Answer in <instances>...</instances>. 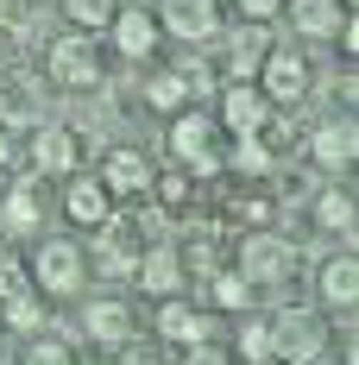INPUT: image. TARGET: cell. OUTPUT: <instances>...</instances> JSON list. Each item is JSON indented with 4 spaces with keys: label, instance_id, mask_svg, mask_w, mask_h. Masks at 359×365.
Listing matches in <instances>:
<instances>
[{
    "label": "cell",
    "instance_id": "1",
    "mask_svg": "<svg viewBox=\"0 0 359 365\" xmlns=\"http://www.w3.org/2000/svg\"><path fill=\"white\" fill-rule=\"evenodd\" d=\"M240 277H246L252 290H271V284H290L296 277V246H290L284 233H271V227H258L240 240V264H233Z\"/></svg>",
    "mask_w": 359,
    "mask_h": 365
},
{
    "label": "cell",
    "instance_id": "2",
    "mask_svg": "<svg viewBox=\"0 0 359 365\" xmlns=\"http://www.w3.org/2000/svg\"><path fill=\"white\" fill-rule=\"evenodd\" d=\"M215 120H208V113H189L183 108L177 120H171V151H177V164H183V177H215L221 170V145H215Z\"/></svg>",
    "mask_w": 359,
    "mask_h": 365
},
{
    "label": "cell",
    "instance_id": "3",
    "mask_svg": "<svg viewBox=\"0 0 359 365\" xmlns=\"http://www.w3.org/2000/svg\"><path fill=\"white\" fill-rule=\"evenodd\" d=\"M44 70H51L57 88H95V82H101V51H95L89 32H64V38H51Z\"/></svg>",
    "mask_w": 359,
    "mask_h": 365
},
{
    "label": "cell",
    "instance_id": "4",
    "mask_svg": "<svg viewBox=\"0 0 359 365\" xmlns=\"http://www.w3.org/2000/svg\"><path fill=\"white\" fill-rule=\"evenodd\" d=\"M26 271H32V290L70 296V290H82L89 258H82V246H76V240H38V258L26 264Z\"/></svg>",
    "mask_w": 359,
    "mask_h": 365
},
{
    "label": "cell",
    "instance_id": "5",
    "mask_svg": "<svg viewBox=\"0 0 359 365\" xmlns=\"http://www.w3.org/2000/svg\"><path fill=\"white\" fill-rule=\"evenodd\" d=\"M309 57L303 51H265V63H258V95L271 101V108H296V101H309Z\"/></svg>",
    "mask_w": 359,
    "mask_h": 365
},
{
    "label": "cell",
    "instance_id": "6",
    "mask_svg": "<svg viewBox=\"0 0 359 365\" xmlns=\"http://www.w3.org/2000/svg\"><path fill=\"white\" fill-rule=\"evenodd\" d=\"M271 334H278V359L284 365H309V359H322V346H328V322L315 309H278Z\"/></svg>",
    "mask_w": 359,
    "mask_h": 365
},
{
    "label": "cell",
    "instance_id": "7",
    "mask_svg": "<svg viewBox=\"0 0 359 365\" xmlns=\"http://www.w3.org/2000/svg\"><path fill=\"white\" fill-rule=\"evenodd\" d=\"M158 32L183 38V44H208V38L221 32V13H215V0H164Z\"/></svg>",
    "mask_w": 359,
    "mask_h": 365
},
{
    "label": "cell",
    "instance_id": "8",
    "mask_svg": "<svg viewBox=\"0 0 359 365\" xmlns=\"http://www.w3.org/2000/svg\"><path fill=\"white\" fill-rule=\"evenodd\" d=\"M309 158L322 164L328 177H347V170H353V158H359V133H353V120H322V126L309 133Z\"/></svg>",
    "mask_w": 359,
    "mask_h": 365
},
{
    "label": "cell",
    "instance_id": "9",
    "mask_svg": "<svg viewBox=\"0 0 359 365\" xmlns=\"http://www.w3.org/2000/svg\"><path fill=\"white\" fill-rule=\"evenodd\" d=\"M265 120H271V101L258 95V82H227V95H221V120H215L221 133L240 139V133H258Z\"/></svg>",
    "mask_w": 359,
    "mask_h": 365
},
{
    "label": "cell",
    "instance_id": "10",
    "mask_svg": "<svg viewBox=\"0 0 359 365\" xmlns=\"http://www.w3.org/2000/svg\"><path fill=\"white\" fill-rule=\"evenodd\" d=\"M133 277H139V290L145 296H177L183 290V252L177 246H145L139 252V264H133Z\"/></svg>",
    "mask_w": 359,
    "mask_h": 365
},
{
    "label": "cell",
    "instance_id": "11",
    "mask_svg": "<svg viewBox=\"0 0 359 365\" xmlns=\"http://www.w3.org/2000/svg\"><path fill=\"white\" fill-rule=\"evenodd\" d=\"M158 334H164L171 346H202V340H215V322H208L202 309H189L183 296H164V302H158Z\"/></svg>",
    "mask_w": 359,
    "mask_h": 365
},
{
    "label": "cell",
    "instance_id": "12",
    "mask_svg": "<svg viewBox=\"0 0 359 365\" xmlns=\"http://www.w3.org/2000/svg\"><path fill=\"white\" fill-rule=\"evenodd\" d=\"M113 51H120V57H133V63H145V57H151V51H158V13H145V6H126V13H113Z\"/></svg>",
    "mask_w": 359,
    "mask_h": 365
},
{
    "label": "cell",
    "instance_id": "13",
    "mask_svg": "<svg viewBox=\"0 0 359 365\" xmlns=\"http://www.w3.org/2000/svg\"><path fill=\"white\" fill-rule=\"evenodd\" d=\"M32 170L38 177H70L76 170V133L70 126H38L32 133Z\"/></svg>",
    "mask_w": 359,
    "mask_h": 365
},
{
    "label": "cell",
    "instance_id": "14",
    "mask_svg": "<svg viewBox=\"0 0 359 365\" xmlns=\"http://www.w3.org/2000/svg\"><path fill=\"white\" fill-rule=\"evenodd\" d=\"M101 271H133L139 264V220L126 215H108L101 220V252H95Z\"/></svg>",
    "mask_w": 359,
    "mask_h": 365
},
{
    "label": "cell",
    "instance_id": "15",
    "mask_svg": "<svg viewBox=\"0 0 359 365\" xmlns=\"http://www.w3.org/2000/svg\"><path fill=\"white\" fill-rule=\"evenodd\" d=\"M82 334H89V340H101V346H126V340H133V309H126V302H89V309H82Z\"/></svg>",
    "mask_w": 359,
    "mask_h": 365
},
{
    "label": "cell",
    "instance_id": "16",
    "mask_svg": "<svg viewBox=\"0 0 359 365\" xmlns=\"http://www.w3.org/2000/svg\"><path fill=\"white\" fill-rule=\"evenodd\" d=\"M64 215L76 220V227H101V220L113 215V195L101 177H76L70 189H64Z\"/></svg>",
    "mask_w": 359,
    "mask_h": 365
},
{
    "label": "cell",
    "instance_id": "17",
    "mask_svg": "<svg viewBox=\"0 0 359 365\" xmlns=\"http://www.w3.org/2000/svg\"><path fill=\"white\" fill-rule=\"evenodd\" d=\"M101 182H108V195H145V189H151V164H145V151H133V145L108 151Z\"/></svg>",
    "mask_w": 359,
    "mask_h": 365
},
{
    "label": "cell",
    "instance_id": "18",
    "mask_svg": "<svg viewBox=\"0 0 359 365\" xmlns=\"http://www.w3.org/2000/svg\"><path fill=\"white\" fill-rule=\"evenodd\" d=\"M315 290H322L328 309H353L359 302V258L353 252H334L322 264V284H315Z\"/></svg>",
    "mask_w": 359,
    "mask_h": 365
},
{
    "label": "cell",
    "instance_id": "19",
    "mask_svg": "<svg viewBox=\"0 0 359 365\" xmlns=\"http://www.w3.org/2000/svg\"><path fill=\"white\" fill-rule=\"evenodd\" d=\"M38 182H13L0 195V233H38Z\"/></svg>",
    "mask_w": 359,
    "mask_h": 365
},
{
    "label": "cell",
    "instance_id": "20",
    "mask_svg": "<svg viewBox=\"0 0 359 365\" xmlns=\"http://www.w3.org/2000/svg\"><path fill=\"white\" fill-rule=\"evenodd\" d=\"M265 51H271V32L246 19V32H233V63H227V76H233V82H258V63H265Z\"/></svg>",
    "mask_w": 359,
    "mask_h": 365
},
{
    "label": "cell",
    "instance_id": "21",
    "mask_svg": "<svg viewBox=\"0 0 359 365\" xmlns=\"http://www.w3.org/2000/svg\"><path fill=\"white\" fill-rule=\"evenodd\" d=\"M284 6H290V32L334 38V26H340V0H284Z\"/></svg>",
    "mask_w": 359,
    "mask_h": 365
},
{
    "label": "cell",
    "instance_id": "22",
    "mask_svg": "<svg viewBox=\"0 0 359 365\" xmlns=\"http://www.w3.org/2000/svg\"><path fill=\"white\" fill-rule=\"evenodd\" d=\"M315 220H322V233H353L359 227V208H353V189L347 182H334L315 195Z\"/></svg>",
    "mask_w": 359,
    "mask_h": 365
},
{
    "label": "cell",
    "instance_id": "23",
    "mask_svg": "<svg viewBox=\"0 0 359 365\" xmlns=\"http://www.w3.org/2000/svg\"><path fill=\"white\" fill-rule=\"evenodd\" d=\"M240 359H246V365H271V359H278L271 315H246V322H240Z\"/></svg>",
    "mask_w": 359,
    "mask_h": 365
},
{
    "label": "cell",
    "instance_id": "24",
    "mask_svg": "<svg viewBox=\"0 0 359 365\" xmlns=\"http://www.w3.org/2000/svg\"><path fill=\"white\" fill-rule=\"evenodd\" d=\"M113 13H120V6H113V0H64V19H70L76 32H108L113 26Z\"/></svg>",
    "mask_w": 359,
    "mask_h": 365
},
{
    "label": "cell",
    "instance_id": "25",
    "mask_svg": "<svg viewBox=\"0 0 359 365\" xmlns=\"http://www.w3.org/2000/svg\"><path fill=\"white\" fill-rule=\"evenodd\" d=\"M145 101L164 108V113H183V108H189V82H183L177 70H158L151 82H145Z\"/></svg>",
    "mask_w": 359,
    "mask_h": 365
},
{
    "label": "cell",
    "instance_id": "26",
    "mask_svg": "<svg viewBox=\"0 0 359 365\" xmlns=\"http://www.w3.org/2000/svg\"><path fill=\"white\" fill-rule=\"evenodd\" d=\"M0 315H6V328H13V334H38V328H44V302H38V290L6 296V302H0Z\"/></svg>",
    "mask_w": 359,
    "mask_h": 365
},
{
    "label": "cell",
    "instance_id": "27",
    "mask_svg": "<svg viewBox=\"0 0 359 365\" xmlns=\"http://www.w3.org/2000/svg\"><path fill=\"white\" fill-rule=\"evenodd\" d=\"M145 195H158V208H164V215H183V208L196 202V177H183V170L151 177V189H145Z\"/></svg>",
    "mask_w": 359,
    "mask_h": 365
},
{
    "label": "cell",
    "instance_id": "28",
    "mask_svg": "<svg viewBox=\"0 0 359 365\" xmlns=\"http://www.w3.org/2000/svg\"><path fill=\"white\" fill-rule=\"evenodd\" d=\"M227 164H233V170H246V177H265L278 158L265 151V139H258V133H240V139H233V151H227Z\"/></svg>",
    "mask_w": 359,
    "mask_h": 365
},
{
    "label": "cell",
    "instance_id": "29",
    "mask_svg": "<svg viewBox=\"0 0 359 365\" xmlns=\"http://www.w3.org/2000/svg\"><path fill=\"white\" fill-rule=\"evenodd\" d=\"M208 302H215V309H246L252 284L240 277V271H208Z\"/></svg>",
    "mask_w": 359,
    "mask_h": 365
},
{
    "label": "cell",
    "instance_id": "30",
    "mask_svg": "<svg viewBox=\"0 0 359 365\" xmlns=\"http://www.w3.org/2000/svg\"><path fill=\"white\" fill-rule=\"evenodd\" d=\"M38 26V0H0V32H32Z\"/></svg>",
    "mask_w": 359,
    "mask_h": 365
},
{
    "label": "cell",
    "instance_id": "31",
    "mask_svg": "<svg viewBox=\"0 0 359 365\" xmlns=\"http://www.w3.org/2000/svg\"><path fill=\"white\" fill-rule=\"evenodd\" d=\"M19 290H32V271H26V258L0 252V302H6V296H19Z\"/></svg>",
    "mask_w": 359,
    "mask_h": 365
},
{
    "label": "cell",
    "instance_id": "32",
    "mask_svg": "<svg viewBox=\"0 0 359 365\" xmlns=\"http://www.w3.org/2000/svg\"><path fill=\"white\" fill-rule=\"evenodd\" d=\"M26 365H76V353L64 340H32V346H26Z\"/></svg>",
    "mask_w": 359,
    "mask_h": 365
},
{
    "label": "cell",
    "instance_id": "33",
    "mask_svg": "<svg viewBox=\"0 0 359 365\" xmlns=\"http://www.w3.org/2000/svg\"><path fill=\"white\" fill-rule=\"evenodd\" d=\"M189 264H196V271L208 277V271H215V264H221V233H202V240L189 246Z\"/></svg>",
    "mask_w": 359,
    "mask_h": 365
},
{
    "label": "cell",
    "instance_id": "34",
    "mask_svg": "<svg viewBox=\"0 0 359 365\" xmlns=\"http://www.w3.org/2000/svg\"><path fill=\"white\" fill-rule=\"evenodd\" d=\"M113 353H120L113 365H164V353H158V346H139V340H126V346H113Z\"/></svg>",
    "mask_w": 359,
    "mask_h": 365
},
{
    "label": "cell",
    "instance_id": "35",
    "mask_svg": "<svg viewBox=\"0 0 359 365\" xmlns=\"http://www.w3.org/2000/svg\"><path fill=\"white\" fill-rule=\"evenodd\" d=\"M183 365H233V359H227L221 346H208V340H202V346H183Z\"/></svg>",
    "mask_w": 359,
    "mask_h": 365
},
{
    "label": "cell",
    "instance_id": "36",
    "mask_svg": "<svg viewBox=\"0 0 359 365\" xmlns=\"http://www.w3.org/2000/svg\"><path fill=\"white\" fill-rule=\"evenodd\" d=\"M240 13H246L252 26H265V19H278V13H284V0H240Z\"/></svg>",
    "mask_w": 359,
    "mask_h": 365
},
{
    "label": "cell",
    "instance_id": "37",
    "mask_svg": "<svg viewBox=\"0 0 359 365\" xmlns=\"http://www.w3.org/2000/svg\"><path fill=\"white\" fill-rule=\"evenodd\" d=\"M246 220H252V233H258V227L271 220V202H265V195H246Z\"/></svg>",
    "mask_w": 359,
    "mask_h": 365
},
{
    "label": "cell",
    "instance_id": "38",
    "mask_svg": "<svg viewBox=\"0 0 359 365\" xmlns=\"http://www.w3.org/2000/svg\"><path fill=\"white\" fill-rule=\"evenodd\" d=\"M0 164H6V126H0Z\"/></svg>",
    "mask_w": 359,
    "mask_h": 365
},
{
    "label": "cell",
    "instance_id": "39",
    "mask_svg": "<svg viewBox=\"0 0 359 365\" xmlns=\"http://www.w3.org/2000/svg\"><path fill=\"white\" fill-rule=\"evenodd\" d=\"M340 6H353V0H340Z\"/></svg>",
    "mask_w": 359,
    "mask_h": 365
},
{
    "label": "cell",
    "instance_id": "40",
    "mask_svg": "<svg viewBox=\"0 0 359 365\" xmlns=\"http://www.w3.org/2000/svg\"><path fill=\"white\" fill-rule=\"evenodd\" d=\"M271 365H284V359H271Z\"/></svg>",
    "mask_w": 359,
    "mask_h": 365
}]
</instances>
